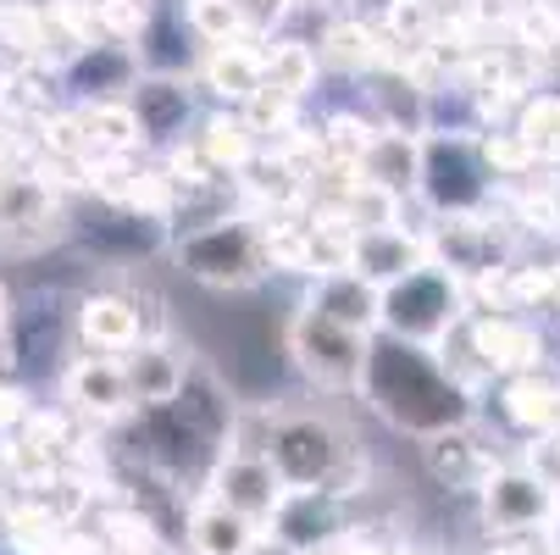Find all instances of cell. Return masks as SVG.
Segmentation results:
<instances>
[{
	"label": "cell",
	"mask_w": 560,
	"mask_h": 555,
	"mask_svg": "<svg viewBox=\"0 0 560 555\" xmlns=\"http://www.w3.org/2000/svg\"><path fill=\"white\" fill-rule=\"evenodd\" d=\"M361 401L394 428V433H411L417 444L450 433V428H471L477 423V394H466L439 350H422V345H406L394 334H377L372 339V356H366V378H361Z\"/></svg>",
	"instance_id": "obj_1"
},
{
	"label": "cell",
	"mask_w": 560,
	"mask_h": 555,
	"mask_svg": "<svg viewBox=\"0 0 560 555\" xmlns=\"http://www.w3.org/2000/svg\"><path fill=\"white\" fill-rule=\"evenodd\" d=\"M173 262L184 278H195L200 289H222V294L256 289L272 273L267 245H261V222L250 211H233V217H217L206 228L173 233Z\"/></svg>",
	"instance_id": "obj_2"
},
{
	"label": "cell",
	"mask_w": 560,
	"mask_h": 555,
	"mask_svg": "<svg viewBox=\"0 0 560 555\" xmlns=\"http://www.w3.org/2000/svg\"><path fill=\"white\" fill-rule=\"evenodd\" d=\"M417 195L428 200L433 217L455 211H483L500 200V184L483 162V144L471 128H428L422 134V184Z\"/></svg>",
	"instance_id": "obj_3"
},
{
	"label": "cell",
	"mask_w": 560,
	"mask_h": 555,
	"mask_svg": "<svg viewBox=\"0 0 560 555\" xmlns=\"http://www.w3.org/2000/svg\"><path fill=\"white\" fill-rule=\"evenodd\" d=\"M350 455H355L350 433L323 412H283L267 428V461L278 466L283 489H334Z\"/></svg>",
	"instance_id": "obj_4"
},
{
	"label": "cell",
	"mask_w": 560,
	"mask_h": 555,
	"mask_svg": "<svg viewBox=\"0 0 560 555\" xmlns=\"http://www.w3.org/2000/svg\"><path fill=\"white\" fill-rule=\"evenodd\" d=\"M466 316H471L466 284L450 278L444 267H422L411 278H399L394 289H383V334L422 345V350H439Z\"/></svg>",
	"instance_id": "obj_5"
},
{
	"label": "cell",
	"mask_w": 560,
	"mask_h": 555,
	"mask_svg": "<svg viewBox=\"0 0 560 555\" xmlns=\"http://www.w3.org/2000/svg\"><path fill=\"white\" fill-rule=\"evenodd\" d=\"M422 233H428L433 267H444L460 284H483L511 267V217H494V206L433 217Z\"/></svg>",
	"instance_id": "obj_6"
},
{
	"label": "cell",
	"mask_w": 560,
	"mask_h": 555,
	"mask_svg": "<svg viewBox=\"0 0 560 555\" xmlns=\"http://www.w3.org/2000/svg\"><path fill=\"white\" fill-rule=\"evenodd\" d=\"M372 339H377V334H372ZM372 339L355 334V328H339L334 316H323L316 305H300L294 323H289V356H294V367H300L316 389H334V394L361 389Z\"/></svg>",
	"instance_id": "obj_7"
},
{
	"label": "cell",
	"mask_w": 560,
	"mask_h": 555,
	"mask_svg": "<svg viewBox=\"0 0 560 555\" xmlns=\"http://www.w3.org/2000/svg\"><path fill=\"white\" fill-rule=\"evenodd\" d=\"M477 511H483V528L489 539H538L555 528L560 517V495L538 478V472H527L522 461H505L494 478L483 484V495H477Z\"/></svg>",
	"instance_id": "obj_8"
},
{
	"label": "cell",
	"mask_w": 560,
	"mask_h": 555,
	"mask_svg": "<svg viewBox=\"0 0 560 555\" xmlns=\"http://www.w3.org/2000/svg\"><path fill=\"white\" fill-rule=\"evenodd\" d=\"M67 233H72L67 200L34 167H18L0 184V251H39L50 240H67Z\"/></svg>",
	"instance_id": "obj_9"
},
{
	"label": "cell",
	"mask_w": 560,
	"mask_h": 555,
	"mask_svg": "<svg viewBox=\"0 0 560 555\" xmlns=\"http://www.w3.org/2000/svg\"><path fill=\"white\" fill-rule=\"evenodd\" d=\"M466 339H471L477 361L489 367V378H500V383L538 372L544 367V350H549L544 328L538 323H522V316H511V311H471L466 316Z\"/></svg>",
	"instance_id": "obj_10"
},
{
	"label": "cell",
	"mask_w": 560,
	"mask_h": 555,
	"mask_svg": "<svg viewBox=\"0 0 560 555\" xmlns=\"http://www.w3.org/2000/svg\"><path fill=\"white\" fill-rule=\"evenodd\" d=\"M345 506L350 500H339L334 489H289L278 517L267 522V539L294 550V555H334L345 544L339 533H350L345 528Z\"/></svg>",
	"instance_id": "obj_11"
},
{
	"label": "cell",
	"mask_w": 560,
	"mask_h": 555,
	"mask_svg": "<svg viewBox=\"0 0 560 555\" xmlns=\"http://www.w3.org/2000/svg\"><path fill=\"white\" fill-rule=\"evenodd\" d=\"M211 500H222L228 511L238 517H250L256 528H267L283 506V478H278V466L267 461V450H228L211 472V484H206Z\"/></svg>",
	"instance_id": "obj_12"
},
{
	"label": "cell",
	"mask_w": 560,
	"mask_h": 555,
	"mask_svg": "<svg viewBox=\"0 0 560 555\" xmlns=\"http://www.w3.org/2000/svg\"><path fill=\"white\" fill-rule=\"evenodd\" d=\"M61 406L84 423H122L133 412V394H128V378H122V361L112 356H78L61 367Z\"/></svg>",
	"instance_id": "obj_13"
},
{
	"label": "cell",
	"mask_w": 560,
	"mask_h": 555,
	"mask_svg": "<svg viewBox=\"0 0 560 555\" xmlns=\"http://www.w3.org/2000/svg\"><path fill=\"white\" fill-rule=\"evenodd\" d=\"M72 339L84 345V356H112V361H122L128 350L144 345L139 300H133V294H117V289L84 294V300H78V311H72Z\"/></svg>",
	"instance_id": "obj_14"
},
{
	"label": "cell",
	"mask_w": 560,
	"mask_h": 555,
	"mask_svg": "<svg viewBox=\"0 0 560 555\" xmlns=\"http://www.w3.org/2000/svg\"><path fill=\"white\" fill-rule=\"evenodd\" d=\"M500 466L505 461L489 450V439H477V428H450L422 444V472L444 495H483V484Z\"/></svg>",
	"instance_id": "obj_15"
},
{
	"label": "cell",
	"mask_w": 560,
	"mask_h": 555,
	"mask_svg": "<svg viewBox=\"0 0 560 555\" xmlns=\"http://www.w3.org/2000/svg\"><path fill=\"white\" fill-rule=\"evenodd\" d=\"M144 78L133 45H112V39H95L84 45L67 67H61V90L78 95V106H90V101H128V90Z\"/></svg>",
	"instance_id": "obj_16"
},
{
	"label": "cell",
	"mask_w": 560,
	"mask_h": 555,
	"mask_svg": "<svg viewBox=\"0 0 560 555\" xmlns=\"http://www.w3.org/2000/svg\"><path fill=\"white\" fill-rule=\"evenodd\" d=\"M128 106L139 117V134L144 144H184V128L195 123V90H189V78H167V72H144L139 84L128 90Z\"/></svg>",
	"instance_id": "obj_17"
},
{
	"label": "cell",
	"mask_w": 560,
	"mask_h": 555,
	"mask_svg": "<svg viewBox=\"0 0 560 555\" xmlns=\"http://www.w3.org/2000/svg\"><path fill=\"white\" fill-rule=\"evenodd\" d=\"M200 90L217 95L228 112H245L261 90H267V39H245V45H217L200 56L195 67Z\"/></svg>",
	"instance_id": "obj_18"
},
{
	"label": "cell",
	"mask_w": 560,
	"mask_h": 555,
	"mask_svg": "<svg viewBox=\"0 0 560 555\" xmlns=\"http://www.w3.org/2000/svg\"><path fill=\"white\" fill-rule=\"evenodd\" d=\"M433 267V251H428V233L417 228H377V233H355V273L372 284V289H394L399 278H411Z\"/></svg>",
	"instance_id": "obj_19"
},
{
	"label": "cell",
	"mask_w": 560,
	"mask_h": 555,
	"mask_svg": "<svg viewBox=\"0 0 560 555\" xmlns=\"http://www.w3.org/2000/svg\"><path fill=\"white\" fill-rule=\"evenodd\" d=\"M72 233L101 262H139V256H155V251H173V228L155 222V217H139V211H112L101 222H72Z\"/></svg>",
	"instance_id": "obj_20"
},
{
	"label": "cell",
	"mask_w": 560,
	"mask_h": 555,
	"mask_svg": "<svg viewBox=\"0 0 560 555\" xmlns=\"http://www.w3.org/2000/svg\"><path fill=\"white\" fill-rule=\"evenodd\" d=\"M184 544H189V555H256L267 544V528H256L250 517H238L222 500L200 495L184 511Z\"/></svg>",
	"instance_id": "obj_21"
},
{
	"label": "cell",
	"mask_w": 560,
	"mask_h": 555,
	"mask_svg": "<svg viewBox=\"0 0 560 555\" xmlns=\"http://www.w3.org/2000/svg\"><path fill=\"white\" fill-rule=\"evenodd\" d=\"M122 378H128V394H133V412L173 406L184 394V383H189V361L167 339H144L139 350L122 356Z\"/></svg>",
	"instance_id": "obj_22"
},
{
	"label": "cell",
	"mask_w": 560,
	"mask_h": 555,
	"mask_svg": "<svg viewBox=\"0 0 560 555\" xmlns=\"http://www.w3.org/2000/svg\"><path fill=\"white\" fill-rule=\"evenodd\" d=\"M305 305H316L323 316H334L339 328H355V334H383V289H372L361 273H339V278H316Z\"/></svg>",
	"instance_id": "obj_23"
},
{
	"label": "cell",
	"mask_w": 560,
	"mask_h": 555,
	"mask_svg": "<svg viewBox=\"0 0 560 555\" xmlns=\"http://www.w3.org/2000/svg\"><path fill=\"white\" fill-rule=\"evenodd\" d=\"M195 144L206 150V162H211L222 178H245V173L256 167V155H261V139H256V128L245 123V112H228V106L200 123Z\"/></svg>",
	"instance_id": "obj_24"
},
{
	"label": "cell",
	"mask_w": 560,
	"mask_h": 555,
	"mask_svg": "<svg viewBox=\"0 0 560 555\" xmlns=\"http://www.w3.org/2000/svg\"><path fill=\"white\" fill-rule=\"evenodd\" d=\"M361 178L394 189V195H411L422 184V139L417 134H394V128H377L366 162H361Z\"/></svg>",
	"instance_id": "obj_25"
},
{
	"label": "cell",
	"mask_w": 560,
	"mask_h": 555,
	"mask_svg": "<svg viewBox=\"0 0 560 555\" xmlns=\"http://www.w3.org/2000/svg\"><path fill=\"white\" fill-rule=\"evenodd\" d=\"M184 23L189 34L217 50V45H245V39H261L250 12H245V0H184Z\"/></svg>",
	"instance_id": "obj_26"
},
{
	"label": "cell",
	"mask_w": 560,
	"mask_h": 555,
	"mask_svg": "<svg viewBox=\"0 0 560 555\" xmlns=\"http://www.w3.org/2000/svg\"><path fill=\"white\" fill-rule=\"evenodd\" d=\"M316 72H323V56H316L311 39H294V34L267 39V90H283V95L305 101L316 90Z\"/></svg>",
	"instance_id": "obj_27"
},
{
	"label": "cell",
	"mask_w": 560,
	"mask_h": 555,
	"mask_svg": "<svg viewBox=\"0 0 560 555\" xmlns=\"http://www.w3.org/2000/svg\"><path fill=\"white\" fill-rule=\"evenodd\" d=\"M78 117H84V134H90V155L144 150V134H139V117L128 101H90V106H78Z\"/></svg>",
	"instance_id": "obj_28"
},
{
	"label": "cell",
	"mask_w": 560,
	"mask_h": 555,
	"mask_svg": "<svg viewBox=\"0 0 560 555\" xmlns=\"http://www.w3.org/2000/svg\"><path fill=\"white\" fill-rule=\"evenodd\" d=\"M555 394H560V383H549L544 372L505 378V383H500V412H505V423H516L522 433L544 439V433H549V417H555Z\"/></svg>",
	"instance_id": "obj_29"
},
{
	"label": "cell",
	"mask_w": 560,
	"mask_h": 555,
	"mask_svg": "<svg viewBox=\"0 0 560 555\" xmlns=\"http://www.w3.org/2000/svg\"><path fill=\"white\" fill-rule=\"evenodd\" d=\"M372 139H377V117H361V112H334L323 128H316L323 167H350V173H361Z\"/></svg>",
	"instance_id": "obj_30"
},
{
	"label": "cell",
	"mask_w": 560,
	"mask_h": 555,
	"mask_svg": "<svg viewBox=\"0 0 560 555\" xmlns=\"http://www.w3.org/2000/svg\"><path fill=\"white\" fill-rule=\"evenodd\" d=\"M316 56H323V67H334V72H377V28H366L361 18H339L323 34Z\"/></svg>",
	"instance_id": "obj_31"
},
{
	"label": "cell",
	"mask_w": 560,
	"mask_h": 555,
	"mask_svg": "<svg viewBox=\"0 0 560 555\" xmlns=\"http://www.w3.org/2000/svg\"><path fill=\"white\" fill-rule=\"evenodd\" d=\"M516 134L533 150L538 167H560V95L555 90L527 95V106L516 112Z\"/></svg>",
	"instance_id": "obj_32"
},
{
	"label": "cell",
	"mask_w": 560,
	"mask_h": 555,
	"mask_svg": "<svg viewBox=\"0 0 560 555\" xmlns=\"http://www.w3.org/2000/svg\"><path fill=\"white\" fill-rule=\"evenodd\" d=\"M477 144H483V162H489L494 184H527V173H538L533 150L522 144L516 128H489V134H477Z\"/></svg>",
	"instance_id": "obj_33"
},
{
	"label": "cell",
	"mask_w": 560,
	"mask_h": 555,
	"mask_svg": "<svg viewBox=\"0 0 560 555\" xmlns=\"http://www.w3.org/2000/svg\"><path fill=\"white\" fill-rule=\"evenodd\" d=\"M245 123H250V128H256V139L267 144V139H278V134L300 128V101H294V95H283V90H261V95L245 106Z\"/></svg>",
	"instance_id": "obj_34"
},
{
	"label": "cell",
	"mask_w": 560,
	"mask_h": 555,
	"mask_svg": "<svg viewBox=\"0 0 560 555\" xmlns=\"http://www.w3.org/2000/svg\"><path fill=\"white\" fill-rule=\"evenodd\" d=\"M34 417V394L23 383H0V439H12Z\"/></svg>",
	"instance_id": "obj_35"
},
{
	"label": "cell",
	"mask_w": 560,
	"mask_h": 555,
	"mask_svg": "<svg viewBox=\"0 0 560 555\" xmlns=\"http://www.w3.org/2000/svg\"><path fill=\"white\" fill-rule=\"evenodd\" d=\"M334 555H394V550H383L377 539H345Z\"/></svg>",
	"instance_id": "obj_36"
},
{
	"label": "cell",
	"mask_w": 560,
	"mask_h": 555,
	"mask_svg": "<svg viewBox=\"0 0 560 555\" xmlns=\"http://www.w3.org/2000/svg\"><path fill=\"white\" fill-rule=\"evenodd\" d=\"M12 323H18V311H12V294H7V284H0V339L12 334Z\"/></svg>",
	"instance_id": "obj_37"
},
{
	"label": "cell",
	"mask_w": 560,
	"mask_h": 555,
	"mask_svg": "<svg viewBox=\"0 0 560 555\" xmlns=\"http://www.w3.org/2000/svg\"><path fill=\"white\" fill-rule=\"evenodd\" d=\"M549 311H560V262H549Z\"/></svg>",
	"instance_id": "obj_38"
},
{
	"label": "cell",
	"mask_w": 560,
	"mask_h": 555,
	"mask_svg": "<svg viewBox=\"0 0 560 555\" xmlns=\"http://www.w3.org/2000/svg\"><path fill=\"white\" fill-rule=\"evenodd\" d=\"M549 439H560V394H555V417H549Z\"/></svg>",
	"instance_id": "obj_39"
},
{
	"label": "cell",
	"mask_w": 560,
	"mask_h": 555,
	"mask_svg": "<svg viewBox=\"0 0 560 555\" xmlns=\"http://www.w3.org/2000/svg\"><path fill=\"white\" fill-rule=\"evenodd\" d=\"M544 67H549V72H555V95H560V50H555V56H549V61H544Z\"/></svg>",
	"instance_id": "obj_40"
},
{
	"label": "cell",
	"mask_w": 560,
	"mask_h": 555,
	"mask_svg": "<svg viewBox=\"0 0 560 555\" xmlns=\"http://www.w3.org/2000/svg\"><path fill=\"white\" fill-rule=\"evenodd\" d=\"M394 555H439V550H411V544H399Z\"/></svg>",
	"instance_id": "obj_41"
},
{
	"label": "cell",
	"mask_w": 560,
	"mask_h": 555,
	"mask_svg": "<svg viewBox=\"0 0 560 555\" xmlns=\"http://www.w3.org/2000/svg\"><path fill=\"white\" fill-rule=\"evenodd\" d=\"M555 211H560V178H555Z\"/></svg>",
	"instance_id": "obj_42"
},
{
	"label": "cell",
	"mask_w": 560,
	"mask_h": 555,
	"mask_svg": "<svg viewBox=\"0 0 560 555\" xmlns=\"http://www.w3.org/2000/svg\"><path fill=\"white\" fill-rule=\"evenodd\" d=\"M0 361H7V356H0Z\"/></svg>",
	"instance_id": "obj_43"
}]
</instances>
